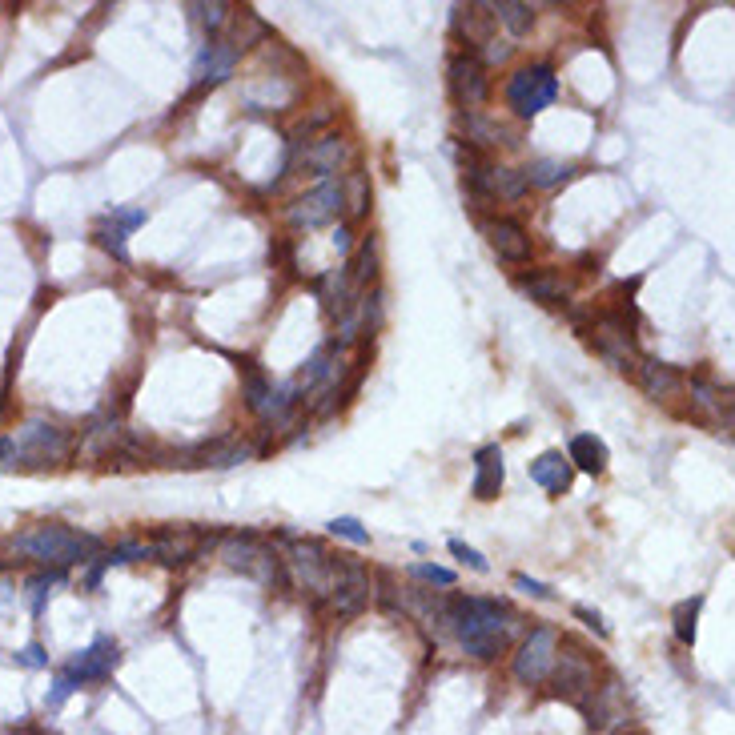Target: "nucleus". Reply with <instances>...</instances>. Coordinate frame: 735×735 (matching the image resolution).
Instances as JSON below:
<instances>
[{
    "label": "nucleus",
    "instance_id": "obj_1",
    "mask_svg": "<svg viewBox=\"0 0 735 735\" xmlns=\"http://www.w3.org/2000/svg\"><path fill=\"white\" fill-rule=\"evenodd\" d=\"M511 623L515 615L499 603V599H478V595H466V599H454L446 607V627H454L462 651L470 659H499L511 643Z\"/></svg>",
    "mask_w": 735,
    "mask_h": 735
},
{
    "label": "nucleus",
    "instance_id": "obj_2",
    "mask_svg": "<svg viewBox=\"0 0 735 735\" xmlns=\"http://www.w3.org/2000/svg\"><path fill=\"white\" fill-rule=\"evenodd\" d=\"M17 551L25 559L45 563V567H73V563L93 559L101 551V543L93 535H81V531L61 527V523H37L25 535H17Z\"/></svg>",
    "mask_w": 735,
    "mask_h": 735
},
{
    "label": "nucleus",
    "instance_id": "obj_3",
    "mask_svg": "<svg viewBox=\"0 0 735 735\" xmlns=\"http://www.w3.org/2000/svg\"><path fill=\"white\" fill-rule=\"evenodd\" d=\"M69 450H73L69 430H61V426H53V422H25L13 438L0 442V462L37 470V466H57V462H65Z\"/></svg>",
    "mask_w": 735,
    "mask_h": 735
},
{
    "label": "nucleus",
    "instance_id": "obj_4",
    "mask_svg": "<svg viewBox=\"0 0 735 735\" xmlns=\"http://www.w3.org/2000/svg\"><path fill=\"white\" fill-rule=\"evenodd\" d=\"M117 659H121V651H117L113 639H93V647H85L81 655H73V659L61 667L49 703L61 707L77 687H85V683H105V679L117 671Z\"/></svg>",
    "mask_w": 735,
    "mask_h": 735
},
{
    "label": "nucleus",
    "instance_id": "obj_5",
    "mask_svg": "<svg viewBox=\"0 0 735 735\" xmlns=\"http://www.w3.org/2000/svg\"><path fill=\"white\" fill-rule=\"evenodd\" d=\"M221 559H225L233 571L254 575V579L266 583V587H286V563H282V555H278L262 535H229V539L221 543Z\"/></svg>",
    "mask_w": 735,
    "mask_h": 735
},
{
    "label": "nucleus",
    "instance_id": "obj_6",
    "mask_svg": "<svg viewBox=\"0 0 735 735\" xmlns=\"http://www.w3.org/2000/svg\"><path fill=\"white\" fill-rule=\"evenodd\" d=\"M290 571H294V579L314 595V599H330L334 595V587H338V579H342V567H346V555H330V551H322L318 543H310V539H294L290 543Z\"/></svg>",
    "mask_w": 735,
    "mask_h": 735
},
{
    "label": "nucleus",
    "instance_id": "obj_7",
    "mask_svg": "<svg viewBox=\"0 0 735 735\" xmlns=\"http://www.w3.org/2000/svg\"><path fill=\"white\" fill-rule=\"evenodd\" d=\"M559 93V81L547 65H523L511 81H507V105L519 113V117H539L543 109H551Z\"/></svg>",
    "mask_w": 735,
    "mask_h": 735
},
{
    "label": "nucleus",
    "instance_id": "obj_8",
    "mask_svg": "<svg viewBox=\"0 0 735 735\" xmlns=\"http://www.w3.org/2000/svg\"><path fill=\"white\" fill-rule=\"evenodd\" d=\"M555 659H559V635H555L551 627H535V631L523 639L519 655H515V679H519L523 687H539V683L551 679Z\"/></svg>",
    "mask_w": 735,
    "mask_h": 735
},
{
    "label": "nucleus",
    "instance_id": "obj_9",
    "mask_svg": "<svg viewBox=\"0 0 735 735\" xmlns=\"http://www.w3.org/2000/svg\"><path fill=\"white\" fill-rule=\"evenodd\" d=\"M342 185L338 181H322L318 189H310L306 197H298L290 209H286V221L294 229H322L330 221L342 217Z\"/></svg>",
    "mask_w": 735,
    "mask_h": 735
},
{
    "label": "nucleus",
    "instance_id": "obj_10",
    "mask_svg": "<svg viewBox=\"0 0 735 735\" xmlns=\"http://www.w3.org/2000/svg\"><path fill=\"white\" fill-rule=\"evenodd\" d=\"M450 93L462 105V113H478L490 97V81H486V65L470 53L450 57Z\"/></svg>",
    "mask_w": 735,
    "mask_h": 735
},
{
    "label": "nucleus",
    "instance_id": "obj_11",
    "mask_svg": "<svg viewBox=\"0 0 735 735\" xmlns=\"http://www.w3.org/2000/svg\"><path fill=\"white\" fill-rule=\"evenodd\" d=\"M555 691L575 699V703H587L595 695V663L591 655H583L579 647H567V655L555 659Z\"/></svg>",
    "mask_w": 735,
    "mask_h": 735
},
{
    "label": "nucleus",
    "instance_id": "obj_12",
    "mask_svg": "<svg viewBox=\"0 0 735 735\" xmlns=\"http://www.w3.org/2000/svg\"><path fill=\"white\" fill-rule=\"evenodd\" d=\"M482 237H486V245L495 250L503 262H527L531 258V237H527V229L519 225V221H511V217H490V221H482Z\"/></svg>",
    "mask_w": 735,
    "mask_h": 735
},
{
    "label": "nucleus",
    "instance_id": "obj_13",
    "mask_svg": "<svg viewBox=\"0 0 735 735\" xmlns=\"http://www.w3.org/2000/svg\"><path fill=\"white\" fill-rule=\"evenodd\" d=\"M366 603H370V575H366L358 563H350V555H346L342 579H338V587H334V595H330V611L342 615V619H350V615L366 611Z\"/></svg>",
    "mask_w": 735,
    "mask_h": 735
},
{
    "label": "nucleus",
    "instance_id": "obj_14",
    "mask_svg": "<svg viewBox=\"0 0 735 735\" xmlns=\"http://www.w3.org/2000/svg\"><path fill=\"white\" fill-rule=\"evenodd\" d=\"M346 161H350V141H346L342 133H322L318 141H310V145L302 149V165H306L310 173L326 177V181H330Z\"/></svg>",
    "mask_w": 735,
    "mask_h": 735
},
{
    "label": "nucleus",
    "instance_id": "obj_15",
    "mask_svg": "<svg viewBox=\"0 0 735 735\" xmlns=\"http://www.w3.org/2000/svg\"><path fill=\"white\" fill-rule=\"evenodd\" d=\"M503 478H507V470H503V450H499V446L474 450V482H470V495H474V499H482V503L499 499Z\"/></svg>",
    "mask_w": 735,
    "mask_h": 735
},
{
    "label": "nucleus",
    "instance_id": "obj_16",
    "mask_svg": "<svg viewBox=\"0 0 735 735\" xmlns=\"http://www.w3.org/2000/svg\"><path fill=\"white\" fill-rule=\"evenodd\" d=\"M515 286H519L531 302H539V306H567V298H571L567 278H563V274H555V270H531V274H519V278H515Z\"/></svg>",
    "mask_w": 735,
    "mask_h": 735
},
{
    "label": "nucleus",
    "instance_id": "obj_17",
    "mask_svg": "<svg viewBox=\"0 0 735 735\" xmlns=\"http://www.w3.org/2000/svg\"><path fill=\"white\" fill-rule=\"evenodd\" d=\"M635 378H639L643 394H647V398H655V402H659V398H671V394H679V390H683V374H679L675 366L659 362V358H639Z\"/></svg>",
    "mask_w": 735,
    "mask_h": 735
},
{
    "label": "nucleus",
    "instance_id": "obj_18",
    "mask_svg": "<svg viewBox=\"0 0 735 735\" xmlns=\"http://www.w3.org/2000/svg\"><path fill=\"white\" fill-rule=\"evenodd\" d=\"M571 462H567V454L563 450H547V454H539L535 462H531V478L547 490V495H567V486H571Z\"/></svg>",
    "mask_w": 735,
    "mask_h": 735
},
{
    "label": "nucleus",
    "instance_id": "obj_19",
    "mask_svg": "<svg viewBox=\"0 0 735 735\" xmlns=\"http://www.w3.org/2000/svg\"><path fill=\"white\" fill-rule=\"evenodd\" d=\"M490 25H495V9L490 5H458L454 9V29L474 49H482L490 41Z\"/></svg>",
    "mask_w": 735,
    "mask_h": 735
},
{
    "label": "nucleus",
    "instance_id": "obj_20",
    "mask_svg": "<svg viewBox=\"0 0 735 735\" xmlns=\"http://www.w3.org/2000/svg\"><path fill=\"white\" fill-rule=\"evenodd\" d=\"M197 551H201V539H197L193 531H161V535H153V543H149V555L161 559V563H169V567L189 563Z\"/></svg>",
    "mask_w": 735,
    "mask_h": 735
},
{
    "label": "nucleus",
    "instance_id": "obj_21",
    "mask_svg": "<svg viewBox=\"0 0 735 735\" xmlns=\"http://www.w3.org/2000/svg\"><path fill=\"white\" fill-rule=\"evenodd\" d=\"M607 442L595 438V434H575L571 446H567V462L571 470H587V474H603L607 470Z\"/></svg>",
    "mask_w": 735,
    "mask_h": 735
},
{
    "label": "nucleus",
    "instance_id": "obj_22",
    "mask_svg": "<svg viewBox=\"0 0 735 735\" xmlns=\"http://www.w3.org/2000/svg\"><path fill=\"white\" fill-rule=\"evenodd\" d=\"M683 386L691 390L695 410H703V414H711L715 422L731 426V398H727L723 390H715V386H711V382H703V378H691V382H683Z\"/></svg>",
    "mask_w": 735,
    "mask_h": 735
},
{
    "label": "nucleus",
    "instance_id": "obj_23",
    "mask_svg": "<svg viewBox=\"0 0 735 735\" xmlns=\"http://www.w3.org/2000/svg\"><path fill=\"white\" fill-rule=\"evenodd\" d=\"M462 129H466V141H470V149H490V145H507L503 137V125H495V121H482L478 113H462ZM462 141V145H466Z\"/></svg>",
    "mask_w": 735,
    "mask_h": 735
},
{
    "label": "nucleus",
    "instance_id": "obj_24",
    "mask_svg": "<svg viewBox=\"0 0 735 735\" xmlns=\"http://www.w3.org/2000/svg\"><path fill=\"white\" fill-rule=\"evenodd\" d=\"M342 205H350L354 217H366V209H370V173L362 165L350 169V177L342 185Z\"/></svg>",
    "mask_w": 735,
    "mask_h": 735
},
{
    "label": "nucleus",
    "instance_id": "obj_25",
    "mask_svg": "<svg viewBox=\"0 0 735 735\" xmlns=\"http://www.w3.org/2000/svg\"><path fill=\"white\" fill-rule=\"evenodd\" d=\"M346 278H350L354 290H366V286L378 278V250H374V241H362L358 258L346 266Z\"/></svg>",
    "mask_w": 735,
    "mask_h": 735
},
{
    "label": "nucleus",
    "instance_id": "obj_26",
    "mask_svg": "<svg viewBox=\"0 0 735 735\" xmlns=\"http://www.w3.org/2000/svg\"><path fill=\"white\" fill-rule=\"evenodd\" d=\"M233 49L229 45H213L205 57H201V89L205 85H217V81H225L229 77V69H233Z\"/></svg>",
    "mask_w": 735,
    "mask_h": 735
},
{
    "label": "nucleus",
    "instance_id": "obj_27",
    "mask_svg": "<svg viewBox=\"0 0 735 735\" xmlns=\"http://www.w3.org/2000/svg\"><path fill=\"white\" fill-rule=\"evenodd\" d=\"M490 9H495V17H499L515 37L531 33V25H535V9L523 5V0H503V5H490Z\"/></svg>",
    "mask_w": 735,
    "mask_h": 735
},
{
    "label": "nucleus",
    "instance_id": "obj_28",
    "mask_svg": "<svg viewBox=\"0 0 735 735\" xmlns=\"http://www.w3.org/2000/svg\"><path fill=\"white\" fill-rule=\"evenodd\" d=\"M523 177H527V185H535V189H555V185H563V181L571 177V165L543 157V161H535V165H531Z\"/></svg>",
    "mask_w": 735,
    "mask_h": 735
},
{
    "label": "nucleus",
    "instance_id": "obj_29",
    "mask_svg": "<svg viewBox=\"0 0 735 735\" xmlns=\"http://www.w3.org/2000/svg\"><path fill=\"white\" fill-rule=\"evenodd\" d=\"M266 37V25L254 17V9H241L237 17H233V53H241V49H250L254 41H262Z\"/></svg>",
    "mask_w": 735,
    "mask_h": 735
},
{
    "label": "nucleus",
    "instance_id": "obj_30",
    "mask_svg": "<svg viewBox=\"0 0 735 735\" xmlns=\"http://www.w3.org/2000/svg\"><path fill=\"white\" fill-rule=\"evenodd\" d=\"M699 611H703V595L683 599V603L675 607V639H679L683 647L695 643V619H699Z\"/></svg>",
    "mask_w": 735,
    "mask_h": 735
},
{
    "label": "nucleus",
    "instance_id": "obj_31",
    "mask_svg": "<svg viewBox=\"0 0 735 735\" xmlns=\"http://www.w3.org/2000/svg\"><path fill=\"white\" fill-rule=\"evenodd\" d=\"M330 535L350 539V543H358V547H366V543H370V531H366L358 519H334V523H330Z\"/></svg>",
    "mask_w": 735,
    "mask_h": 735
},
{
    "label": "nucleus",
    "instance_id": "obj_32",
    "mask_svg": "<svg viewBox=\"0 0 735 735\" xmlns=\"http://www.w3.org/2000/svg\"><path fill=\"white\" fill-rule=\"evenodd\" d=\"M97 237H101V245L109 254H117L121 262H125V229L121 225H113V221H105L101 229H97Z\"/></svg>",
    "mask_w": 735,
    "mask_h": 735
},
{
    "label": "nucleus",
    "instance_id": "obj_33",
    "mask_svg": "<svg viewBox=\"0 0 735 735\" xmlns=\"http://www.w3.org/2000/svg\"><path fill=\"white\" fill-rule=\"evenodd\" d=\"M450 555H458V559H462L470 571H478V575H486V571H490V563H486V559H482L474 547H466L462 539H450Z\"/></svg>",
    "mask_w": 735,
    "mask_h": 735
},
{
    "label": "nucleus",
    "instance_id": "obj_34",
    "mask_svg": "<svg viewBox=\"0 0 735 735\" xmlns=\"http://www.w3.org/2000/svg\"><path fill=\"white\" fill-rule=\"evenodd\" d=\"M197 13H201V25H205L209 33H221L225 21H229V5H221V0H217V5H201Z\"/></svg>",
    "mask_w": 735,
    "mask_h": 735
},
{
    "label": "nucleus",
    "instance_id": "obj_35",
    "mask_svg": "<svg viewBox=\"0 0 735 735\" xmlns=\"http://www.w3.org/2000/svg\"><path fill=\"white\" fill-rule=\"evenodd\" d=\"M418 579H426V583H438V587H454V571H446V567H434V563H418V567H410Z\"/></svg>",
    "mask_w": 735,
    "mask_h": 735
},
{
    "label": "nucleus",
    "instance_id": "obj_36",
    "mask_svg": "<svg viewBox=\"0 0 735 735\" xmlns=\"http://www.w3.org/2000/svg\"><path fill=\"white\" fill-rule=\"evenodd\" d=\"M113 225H121L125 233L129 229H137V225H145V209H113V217H109Z\"/></svg>",
    "mask_w": 735,
    "mask_h": 735
},
{
    "label": "nucleus",
    "instance_id": "obj_37",
    "mask_svg": "<svg viewBox=\"0 0 735 735\" xmlns=\"http://www.w3.org/2000/svg\"><path fill=\"white\" fill-rule=\"evenodd\" d=\"M57 579H61V575H41V579H33V583H29V591H33V607H37V611H41V603H45V591H49Z\"/></svg>",
    "mask_w": 735,
    "mask_h": 735
},
{
    "label": "nucleus",
    "instance_id": "obj_38",
    "mask_svg": "<svg viewBox=\"0 0 735 735\" xmlns=\"http://www.w3.org/2000/svg\"><path fill=\"white\" fill-rule=\"evenodd\" d=\"M575 615H579L595 635H607V623H603V615H599V611H591V607H583V603H579V607H575Z\"/></svg>",
    "mask_w": 735,
    "mask_h": 735
},
{
    "label": "nucleus",
    "instance_id": "obj_39",
    "mask_svg": "<svg viewBox=\"0 0 735 735\" xmlns=\"http://www.w3.org/2000/svg\"><path fill=\"white\" fill-rule=\"evenodd\" d=\"M17 659H21L25 667H49V655H45V651H41L37 643H29V647H25V651H21Z\"/></svg>",
    "mask_w": 735,
    "mask_h": 735
},
{
    "label": "nucleus",
    "instance_id": "obj_40",
    "mask_svg": "<svg viewBox=\"0 0 735 735\" xmlns=\"http://www.w3.org/2000/svg\"><path fill=\"white\" fill-rule=\"evenodd\" d=\"M515 587H523V591H531V595H539V599H547L551 595V587H543L539 579H531V575H515Z\"/></svg>",
    "mask_w": 735,
    "mask_h": 735
},
{
    "label": "nucleus",
    "instance_id": "obj_41",
    "mask_svg": "<svg viewBox=\"0 0 735 735\" xmlns=\"http://www.w3.org/2000/svg\"><path fill=\"white\" fill-rule=\"evenodd\" d=\"M334 250H338V254H350V250H354V233H350L346 225L334 229Z\"/></svg>",
    "mask_w": 735,
    "mask_h": 735
},
{
    "label": "nucleus",
    "instance_id": "obj_42",
    "mask_svg": "<svg viewBox=\"0 0 735 735\" xmlns=\"http://www.w3.org/2000/svg\"><path fill=\"white\" fill-rule=\"evenodd\" d=\"M511 57V45H503V41H486V61L495 65V61H507Z\"/></svg>",
    "mask_w": 735,
    "mask_h": 735
},
{
    "label": "nucleus",
    "instance_id": "obj_43",
    "mask_svg": "<svg viewBox=\"0 0 735 735\" xmlns=\"http://www.w3.org/2000/svg\"><path fill=\"white\" fill-rule=\"evenodd\" d=\"M619 735H627V731H619Z\"/></svg>",
    "mask_w": 735,
    "mask_h": 735
}]
</instances>
